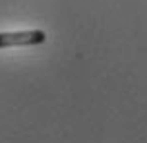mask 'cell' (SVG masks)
Returning a JSON list of instances; mask_svg holds the SVG:
<instances>
[{"instance_id":"6da1fadb","label":"cell","mask_w":147,"mask_h":143,"mask_svg":"<svg viewBox=\"0 0 147 143\" xmlns=\"http://www.w3.org/2000/svg\"><path fill=\"white\" fill-rule=\"evenodd\" d=\"M45 41H47V33L43 29L0 33V48H8V46H35V45H43Z\"/></svg>"}]
</instances>
